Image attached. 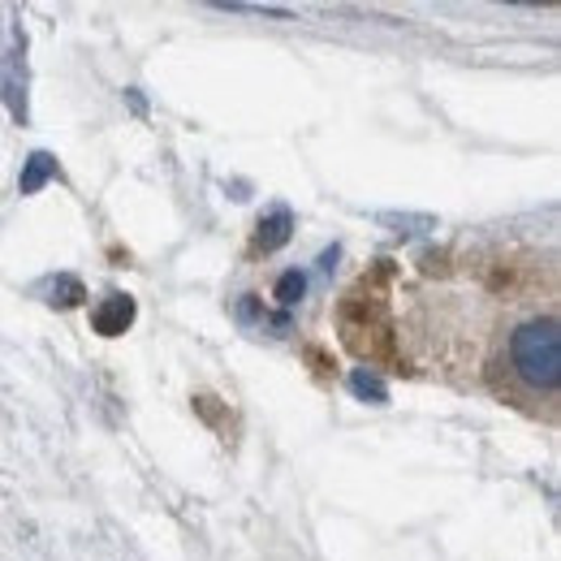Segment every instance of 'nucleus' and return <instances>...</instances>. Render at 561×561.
<instances>
[{
    "label": "nucleus",
    "instance_id": "f03ea898",
    "mask_svg": "<svg viewBox=\"0 0 561 561\" xmlns=\"http://www.w3.org/2000/svg\"><path fill=\"white\" fill-rule=\"evenodd\" d=\"M135 298L130 294H108L95 311H91V324H95V333H104V337H122L130 324H135Z\"/></svg>",
    "mask_w": 561,
    "mask_h": 561
},
{
    "label": "nucleus",
    "instance_id": "39448f33",
    "mask_svg": "<svg viewBox=\"0 0 561 561\" xmlns=\"http://www.w3.org/2000/svg\"><path fill=\"white\" fill-rule=\"evenodd\" d=\"M351 393L354 398H363V402H376V407H385L389 402V385L371 371V367H354L351 371Z\"/></svg>",
    "mask_w": 561,
    "mask_h": 561
},
{
    "label": "nucleus",
    "instance_id": "20e7f679",
    "mask_svg": "<svg viewBox=\"0 0 561 561\" xmlns=\"http://www.w3.org/2000/svg\"><path fill=\"white\" fill-rule=\"evenodd\" d=\"M57 178V156H48V151H35L31 160H26V169H22V195H39L48 182Z\"/></svg>",
    "mask_w": 561,
    "mask_h": 561
},
{
    "label": "nucleus",
    "instance_id": "f257e3e1",
    "mask_svg": "<svg viewBox=\"0 0 561 561\" xmlns=\"http://www.w3.org/2000/svg\"><path fill=\"white\" fill-rule=\"evenodd\" d=\"M510 363H514V371H518L523 385H531V389H540V393H553L561 380L558 320L545 316V320L523 324V329L510 337Z\"/></svg>",
    "mask_w": 561,
    "mask_h": 561
},
{
    "label": "nucleus",
    "instance_id": "423d86ee",
    "mask_svg": "<svg viewBox=\"0 0 561 561\" xmlns=\"http://www.w3.org/2000/svg\"><path fill=\"white\" fill-rule=\"evenodd\" d=\"M277 302L280 307H294V302H302V294H307V277L298 273V268H289V273H280L277 277Z\"/></svg>",
    "mask_w": 561,
    "mask_h": 561
},
{
    "label": "nucleus",
    "instance_id": "7ed1b4c3",
    "mask_svg": "<svg viewBox=\"0 0 561 561\" xmlns=\"http://www.w3.org/2000/svg\"><path fill=\"white\" fill-rule=\"evenodd\" d=\"M289 233H294V211L289 208H273L264 220H260V251H277V247H285L289 242Z\"/></svg>",
    "mask_w": 561,
    "mask_h": 561
},
{
    "label": "nucleus",
    "instance_id": "0eeeda50",
    "mask_svg": "<svg viewBox=\"0 0 561 561\" xmlns=\"http://www.w3.org/2000/svg\"><path fill=\"white\" fill-rule=\"evenodd\" d=\"M78 298H82V280L57 277V285H53V302H57V307H73Z\"/></svg>",
    "mask_w": 561,
    "mask_h": 561
}]
</instances>
